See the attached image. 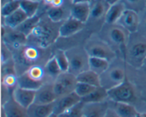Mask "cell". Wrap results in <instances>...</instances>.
Returning a JSON list of instances; mask_svg holds the SVG:
<instances>
[{
  "label": "cell",
  "instance_id": "6da1fadb",
  "mask_svg": "<svg viewBox=\"0 0 146 117\" xmlns=\"http://www.w3.org/2000/svg\"><path fill=\"white\" fill-rule=\"evenodd\" d=\"M62 23L54 22L46 14H43L38 24L27 38V43L47 48L51 44L54 43L60 37L59 29Z\"/></svg>",
  "mask_w": 146,
  "mask_h": 117
},
{
  "label": "cell",
  "instance_id": "7a4b0ae2",
  "mask_svg": "<svg viewBox=\"0 0 146 117\" xmlns=\"http://www.w3.org/2000/svg\"><path fill=\"white\" fill-rule=\"evenodd\" d=\"M130 34L128 31L118 24L107 23L103 26L98 33V36L106 43L117 55L121 54L123 57Z\"/></svg>",
  "mask_w": 146,
  "mask_h": 117
},
{
  "label": "cell",
  "instance_id": "3957f363",
  "mask_svg": "<svg viewBox=\"0 0 146 117\" xmlns=\"http://www.w3.org/2000/svg\"><path fill=\"white\" fill-rule=\"evenodd\" d=\"M123 58L135 68L143 65L146 61V38L138 32L130 34Z\"/></svg>",
  "mask_w": 146,
  "mask_h": 117
},
{
  "label": "cell",
  "instance_id": "277c9868",
  "mask_svg": "<svg viewBox=\"0 0 146 117\" xmlns=\"http://www.w3.org/2000/svg\"><path fill=\"white\" fill-rule=\"evenodd\" d=\"M84 48L91 58H101L111 62L118 57L116 53L98 36V34H91L86 40Z\"/></svg>",
  "mask_w": 146,
  "mask_h": 117
},
{
  "label": "cell",
  "instance_id": "5b68a950",
  "mask_svg": "<svg viewBox=\"0 0 146 117\" xmlns=\"http://www.w3.org/2000/svg\"><path fill=\"white\" fill-rule=\"evenodd\" d=\"M125 80L124 60L118 57L112 61L108 69L100 75L101 86L107 90L121 85Z\"/></svg>",
  "mask_w": 146,
  "mask_h": 117
},
{
  "label": "cell",
  "instance_id": "8992f818",
  "mask_svg": "<svg viewBox=\"0 0 146 117\" xmlns=\"http://www.w3.org/2000/svg\"><path fill=\"white\" fill-rule=\"evenodd\" d=\"M109 7L110 5L105 0H91L90 14L86 24V29L91 34H98L106 24V18Z\"/></svg>",
  "mask_w": 146,
  "mask_h": 117
},
{
  "label": "cell",
  "instance_id": "52a82bcc",
  "mask_svg": "<svg viewBox=\"0 0 146 117\" xmlns=\"http://www.w3.org/2000/svg\"><path fill=\"white\" fill-rule=\"evenodd\" d=\"M48 78L46 73L44 65H34L19 75L18 86L24 89L37 90L46 82Z\"/></svg>",
  "mask_w": 146,
  "mask_h": 117
},
{
  "label": "cell",
  "instance_id": "ba28073f",
  "mask_svg": "<svg viewBox=\"0 0 146 117\" xmlns=\"http://www.w3.org/2000/svg\"><path fill=\"white\" fill-rule=\"evenodd\" d=\"M68 60V70L70 73L78 76L81 72L89 70L90 57L84 45H76L65 51Z\"/></svg>",
  "mask_w": 146,
  "mask_h": 117
},
{
  "label": "cell",
  "instance_id": "9c48e42d",
  "mask_svg": "<svg viewBox=\"0 0 146 117\" xmlns=\"http://www.w3.org/2000/svg\"><path fill=\"white\" fill-rule=\"evenodd\" d=\"M108 99L114 102L131 104L135 100V91L132 84L125 80L123 83L108 90Z\"/></svg>",
  "mask_w": 146,
  "mask_h": 117
},
{
  "label": "cell",
  "instance_id": "30bf717a",
  "mask_svg": "<svg viewBox=\"0 0 146 117\" xmlns=\"http://www.w3.org/2000/svg\"><path fill=\"white\" fill-rule=\"evenodd\" d=\"M1 41L11 51H19L28 43V38L16 29L1 25Z\"/></svg>",
  "mask_w": 146,
  "mask_h": 117
},
{
  "label": "cell",
  "instance_id": "8fae6325",
  "mask_svg": "<svg viewBox=\"0 0 146 117\" xmlns=\"http://www.w3.org/2000/svg\"><path fill=\"white\" fill-rule=\"evenodd\" d=\"M78 81L76 76L69 72H63L54 81V90L57 98L75 92Z\"/></svg>",
  "mask_w": 146,
  "mask_h": 117
},
{
  "label": "cell",
  "instance_id": "7c38bea8",
  "mask_svg": "<svg viewBox=\"0 0 146 117\" xmlns=\"http://www.w3.org/2000/svg\"><path fill=\"white\" fill-rule=\"evenodd\" d=\"M44 49L46 48H41L34 44L27 43L19 51L20 59L24 65H28V68L32 65H40L38 60L41 58Z\"/></svg>",
  "mask_w": 146,
  "mask_h": 117
},
{
  "label": "cell",
  "instance_id": "4fadbf2b",
  "mask_svg": "<svg viewBox=\"0 0 146 117\" xmlns=\"http://www.w3.org/2000/svg\"><path fill=\"white\" fill-rule=\"evenodd\" d=\"M80 102H81V98L75 92L60 97L54 102V113L58 116L76 105Z\"/></svg>",
  "mask_w": 146,
  "mask_h": 117
},
{
  "label": "cell",
  "instance_id": "5bb4252c",
  "mask_svg": "<svg viewBox=\"0 0 146 117\" xmlns=\"http://www.w3.org/2000/svg\"><path fill=\"white\" fill-rule=\"evenodd\" d=\"M54 81L47 82L36 91V97L34 103L38 105H49L57 99L54 90Z\"/></svg>",
  "mask_w": 146,
  "mask_h": 117
},
{
  "label": "cell",
  "instance_id": "9a60e30c",
  "mask_svg": "<svg viewBox=\"0 0 146 117\" xmlns=\"http://www.w3.org/2000/svg\"><path fill=\"white\" fill-rule=\"evenodd\" d=\"M86 28V24L70 16L61 24L59 29L61 38H69Z\"/></svg>",
  "mask_w": 146,
  "mask_h": 117
},
{
  "label": "cell",
  "instance_id": "2e32d148",
  "mask_svg": "<svg viewBox=\"0 0 146 117\" xmlns=\"http://www.w3.org/2000/svg\"><path fill=\"white\" fill-rule=\"evenodd\" d=\"M2 112L5 117H29L27 109L17 103L12 95L2 105Z\"/></svg>",
  "mask_w": 146,
  "mask_h": 117
},
{
  "label": "cell",
  "instance_id": "e0dca14e",
  "mask_svg": "<svg viewBox=\"0 0 146 117\" xmlns=\"http://www.w3.org/2000/svg\"><path fill=\"white\" fill-rule=\"evenodd\" d=\"M116 24L125 28L130 34L137 32L139 24V14L135 11L126 9Z\"/></svg>",
  "mask_w": 146,
  "mask_h": 117
},
{
  "label": "cell",
  "instance_id": "ac0fdd59",
  "mask_svg": "<svg viewBox=\"0 0 146 117\" xmlns=\"http://www.w3.org/2000/svg\"><path fill=\"white\" fill-rule=\"evenodd\" d=\"M36 91L32 89H24L17 86L12 91V96L17 103L23 107L28 109L34 103L36 97Z\"/></svg>",
  "mask_w": 146,
  "mask_h": 117
},
{
  "label": "cell",
  "instance_id": "d6986e66",
  "mask_svg": "<svg viewBox=\"0 0 146 117\" xmlns=\"http://www.w3.org/2000/svg\"><path fill=\"white\" fill-rule=\"evenodd\" d=\"M109 109V102L105 101L99 103L84 104V117H104Z\"/></svg>",
  "mask_w": 146,
  "mask_h": 117
},
{
  "label": "cell",
  "instance_id": "ffe728a7",
  "mask_svg": "<svg viewBox=\"0 0 146 117\" xmlns=\"http://www.w3.org/2000/svg\"><path fill=\"white\" fill-rule=\"evenodd\" d=\"M90 14V2L72 4L71 7V16L78 21L86 24Z\"/></svg>",
  "mask_w": 146,
  "mask_h": 117
},
{
  "label": "cell",
  "instance_id": "44dd1931",
  "mask_svg": "<svg viewBox=\"0 0 146 117\" xmlns=\"http://www.w3.org/2000/svg\"><path fill=\"white\" fill-rule=\"evenodd\" d=\"M71 6H65L60 8L50 7L47 9L45 14L54 22L62 23L71 16Z\"/></svg>",
  "mask_w": 146,
  "mask_h": 117
},
{
  "label": "cell",
  "instance_id": "7402d4cb",
  "mask_svg": "<svg viewBox=\"0 0 146 117\" xmlns=\"http://www.w3.org/2000/svg\"><path fill=\"white\" fill-rule=\"evenodd\" d=\"M109 106L112 108L119 117H136L138 112L131 104L114 102L109 100Z\"/></svg>",
  "mask_w": 146,
  "mask_h": 117
},
{
  "label": "cell",
  "instance_id": "603a6c76",
  "mask_svg": "<svg viewBox=\"0 0 146 117\" xmlns=\"http://www.w3.org/2000/svg\"><path fill=\"white\" fill-rule=\"evenodd\" d=\"M27 18V15L26 13L21 9V8L11 14V15L5 17V18H1V25H4L8 28L11 29H16L18 26H19Z\"/></svg>",
  "mask_w": 146,
  "mask_h": 117
},
{
  "label": "cell",
  "instance_id": "cb8c5ba5",
  "mask_svg": "<svg viewBox=\"0 0 146 117\" xmlns=\"http://www.w3.org/2000/svg\"><path fill=\"white\" fill-rule=\"evenodd\" d=\"M54 104L38 105L34 103L27 109L29 117H48L54 113Z\"/></svg>",
  "mask_w": 146,
  "mask_h": 117
},
{
  "label": "cell",
  "instance_id": "d4e9b609",
  "mask_svg": "<svg viewBox=\"0 0 146 117\" xmlns=\"http://www.w3.org/2000/svg\"><path fill=\"white\" fill-rule=\"evenodd\" d=\"M108 99V90L103 87H97L91 94L81 99V102L84 104L99 103L107 101Z\"/></svg>",
  "mask_w": 146,
  "mask_h": 117
},
{
  "label": "cell",
  "instance_id": "484cf974",
  "mask_svg": "<svg viewBox=\"0 0 146 117\" xmlns=\"http://www.w3.org/2000/svg\"><path fill=\"white\" fill-rule=\"evenodd\" d=\"M126 10L123 4L121 1L115 4L110 5L106 14V23L107 24H116L124 11Z\"/></svg>",
  "mask_w": 146,
  "mask_h": 117
},
{
  "label": "cell",
  "instance_id": "4316f807",
  "mask_svg": "<svg viewBox=\"0 0 146 117\" xmlns=\"http://www.w3.org/2000/svg\"><path fill=\"white\" fill-rule=\"evenodd\" d=\"M41 16L36 14L34 16L29 17L19 26L17 27L16 30L18 31L19 32L23 34L24 35H25L28 38L29 35L31 34L33 30L36 26L37 24H38L40 19H41Z\"/></svg>",
  "mask_w": 146,
  "mask_h": 117
},
{
  "label": "cell",
  "instance_id": "83f0119b",
  "mask_svg": "<svg viewBox=\"0 0 146 117\" xmlns=\"http://www.w3.org/2000/svg\"><path fill=\"white\" fill-rule=\"evenodd\" d=\"M76 78L78 82L88 84L94 87L101 86L100 76L90 70L81 72L78 76H76Z\"/></svg>",
  "mask_w": 146,
  "mask_h": 117
},
{
  "label": "cell",
  "instance_id": "f1b7e54d",
  "mask_svg": "<svg viewBox=\"0 0 146 117\" xmlns=\"http://www.w3.org/2000/svg\"><path fill=\"white\" fill-rule=\"evenodd\" d=\"M111 62L108 60L98 58H91L89 59V70L101 75L109 67Z\"/></svg>",
  "mask_w": 146,
  "mask_h": 117
},
{
  "label": "cell",
  "instance_id": "f546056e",
  "mask_svg": "<svg viewBox=\"0 0 146 117\" xmlns=\"http://www.w3.org/2000/svg\"><path fill=\"white\" fill-rule=\"evenodd\" d=\"M44 69H45L47 76L51 78L53 81L55 80L56 78L62 72L54 55L46 61L44 65Z\"/></svg>",
  "mask_w": 146,
  "mask_h": 117
},
{
  "label": "cell",
  "instance_id": "4dcf8cb0",
  "mask_svg": "<svg viewBox=\"0 0 146 117\" xmlns=\"http://www.w3.org/2000/svg\"><path fill=\"white\" fill-rule=\"evenodd\" d=\"M41 1L31 0H20V8L26 13L28 17L36 15L39 9Z\"/></svg>",
  "mask_w": 146,
  "mask_h": 117
},
{
  "label": "cell",
  "instance_id": "1f68e13d",
  "mask_svg": "<svg viewBox=\"0 0 146 117\" xmlns=\"http://www.w3.org/2000/svg\"><path fill=\"white\" fill-rule=\"evenodd\" d=\"M128 10L141 13L146 9V0H120Z\"/></svg>",
  "mask_w": 146,
  "mask_h": 117
},
{
  "label": "cell",
  "instance_id": "d6a6232c",
  "mask_svg": "<svg viewBox=\"0 0 146 117\" xmlns=\"http://www.w3.org/2000/svg\"><path fill=\"white\" fill-rule=\"evenodd\" d=\"M20 8V0H11L6 4L1 5V18H5L11 15Z\"/></svg>",
  "mask_w": 146,
  "mask_h": 117
},
{
  "label": "cell",
  "instance_id": "836d02e7",
  "mask_svg": "<svg viewBox=\"0 0 146 117\" xmlns=\"http://www.w3.org/2000/svg\"><path fill=\"white\" fill-rule=\"evenodd\" d=\"M54 56L60 68H61V72H68V60L65 51L61 49H57L54 53Z\"/></svg>",
  "mask_w": 146,
  "mask_h": 117
},
{
  "label": "cell",
  "instance_id": "e575fe53",
  "mask_svg": "<svg viewBox=\"0 0 146 117\" xmlns=\"http://www.w3.org/2000/svg\"><path fill=\"white\" fill-rule=\"evenodd\" d=\"M18 77L17 74H7L1 76L2 86L6 89H14L18 86Z\"/></svg>",
  "mask_w": 146,
  "mask_h": 117
},
{
  "label": "cell",
  "instance_id": "d590c367",
  "mask_svg": "<svg viewBox=\"0 0 146 117\" xmlns=\"http://www.w3.org/2000/svg\"><path fill=\"white\" fill-rule=\"evenodd\" d=\"M84 106V102H80L71 109H68L61 114L58 115V117H84V115H83Z\"/></svg>",
  "mask_w": 146,
  "mask_h": 117
},
{
  "label": "cell",
  "instance_id": "8d00e7d4",
  "mask_svg": "<svg viewBox=\"0 0 146 117\" xmlns=\"http://www.w3.org/2000/svg\"><path fill=\"white\" fill-rule=\"evenodd\" d=\"M96 87H97L92 86V85H88V84L78 82L76 87L75 92L82 99L91 94Z\"/></svg>",
  "mask_w": 146,
  "mask_h": 117
},
{
  "label": "cell",
  "instance_id": "74e56055",
  "mask_svg": "<svg viewBox=\"0 0 146 117\" xmlns=\"http://www.w3.org/2000/svg\"><path fill=\"white\" fill-rule=\"evenodd\" d=\"M137 32L146 38V9L139 13V24Z\"/></svg>",
  "mask_w": 146,
  "mask_h": 117
},
{
  "label": "cell",
  "instance_id": "f35d334b",
  "mask_svg": "<svg viewBox=\"0 0 146 117\" xmlns=\"http://www.w3.org/2000/svg\"><path fill=\"white\" fill-rule=\"evenodd\" d=\"M15 73V67L13 60H10L8 62L1 65V76L7 75V74Z\"/></svg>",
  "mask_w": 146,
  "mask_h": 117
},
{
  "label": "cell",
  "instance_id": "ab89813d",
  "mask_svg": "<svg viewBox=\"0 0 146 117\" xmlns=\"http://www.w3.org/2000/svg\"><path fill=\"white\" fill-rule=\"evenodd\" d=\"M12 51L2 43L1 44V65L12 59Z\"/></svg>",
  "mask_w": 146,
  "mask_h": 117
},
{
  "label": "cell",
  "instance_id": "60d3db41",
  "mask_svg": "<svg viewBox=\"0 0 146 117\" xmlns=\"http://www.w3.org/2000/svg\"><path fill=\"white\" fill-rule=\"evenodd\" d=\"M104 117H119V116L117 114L116 112H115L112 108H111L109 106V109L107 111L106 114L105 116Z\"/></svg>",
  "mask_w": 146,
  "mask_h": 117
},
{
  "label": "cell",
  "instance_id": "b9f144b4",
  "mask_svg": "<svg viewBox=\"0 0 146 117\" xmlns=\"http://www.w3.org/2000/svg\"><path fill=\"white\" fill-rule=\"evenodd\" d=\"M91 0H72V4L76 3H84V2H91Z\"/></svg>",
  "mask_w": 146,
  "mask_h": 117
},
{
  "label": "cell",
  "instance_id": "7bdbcfd3",
  "mask_svg": "<svg viewBox=\"0 0 146 117\" xmlns=\"http://www.w3.org/2000/svg\"><path fill=\"white\" fill-rule=\"evenodd\" d=\"M105 1H106L109 5H112V4H114L116 2H118V1H119L120 0H105Z\"/></svg>",
  "mask_w": 146,
  "mask_h": 117
},
{
  "label": "cell",
  "instance_id": "ee69618b",
  "mask_svg": "<svg viewBox=\"0 0 146 117\" xmlns=\"http://www.w3.org/2000/svg\"><path fill=\"white\" fill-rule=\"evenodd\" d=\"M136 117H146V113H139L138 112Z\"/></svg>",
  "mask_w": 146,
  "mask_h": 117
},
{
  "label": "cell",
  "instance_id": "f6af8a7d",
  "mask_svg": "<svg viewBox=\"0 0 146 117\" xmlns=\"http://www.w3.org/2000/svg\"><path fill=\"white\" fill-rule=\"evenodd\" d=\"M11 1V0H1V5L6 4V3L8 2V1Z\"/></svg>",
  "mask_w": 146,
  "mask_h": 117
},
{
  "label": "cell",
  "instance_id": "bcb514c9",
  "mask_svg": "<svg viewBox=\"0 0 146 117\" xmlns=\"http://www.w3.org/2000/svg\"><path fill=\"white\" fill-rule=\"evenodd\" d=\"M48 117H58V115H56V114L53 113L52 114L50 115V116H48Z\"/></svg>",
  "mask_w": 146,
  "mask_h": 117
},
{
  "label": "cell",
  "instance_id": "7dc6e473",
  "mask_svg": "<svg viewBox=\"0 0 146 117\" xmlns=\"http://www.w3.org/2000/svg\"><path fill=\"white\" fill-rule=\"evenodd\" d=\"M70 1H72V0H70Z\"/></svg>",
  "mask_w": 146,
  "mask_h": 117
}]
</instances>
